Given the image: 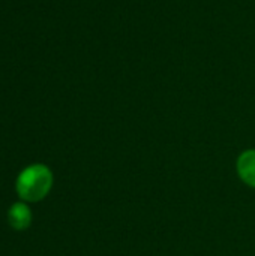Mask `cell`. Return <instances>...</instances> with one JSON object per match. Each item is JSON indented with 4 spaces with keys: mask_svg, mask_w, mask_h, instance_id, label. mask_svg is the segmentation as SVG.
<instances>
[{
    "mask_svg": "<svg viewBox=\"0 0 255 256\" xmlns=\"http://www.w3.org/2000/svg\"><path fill=\"white\" fill-rule=\"evenodd\" d=\"M53 186V172L42 164L26 168L17 178V194L29 202L44 200Z\"/></svg>",
    "mask_w": 255,
    "mask_h": 256,
    "instance_id": "6da1fadb",
    "label": "cell"
},
{
    "mask_svg": "<svg viewBox=\"0 0 255 256\" xmlns=\"http://www.w3.org/2000/svg\"><path fill=\"white\" fill-rule=\"evenodd\" d=\"M237 176L249 188L255 189V148L245 150L239 158L236 164Z\"/></svg>",
    "mask_w": 255,
    "mask_h": 256,
    "instance_id": "7a4b0ae2",
    "label": "cell"
},
{
    "mask_svg": "<svg viewBox=\"0 0 255 256\" xmlns=\"http://www.w3.org/2000/svg\"><path fill=\"white\" fill-rule=\"evenodd\" d=\"M8 220L11 226L17 231L27 230L32 224V212L26 204L17 202L8 212Z\"/></svg>",
    "mask_w": 255,
    "mask_h": 256,
    "instance_id": "3957f363",
    "label": "cell"
}]
</instances>
